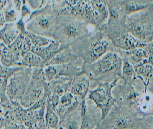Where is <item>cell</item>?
Returning <instances> with one entry per match:
<instances>
[{"label": "cell", "mask_w": 153, "mask_h": 129, "mask_svg": "<svg viewBox=\"0 0 153 129\" xmlns=\"http://www.w3.org/2000/svg\"><path fill=\"white\" fill-rule=\"evenodd\" d=\"M123 58L117 52H110L90 64H83L81 73L91 80L90 88L99 83L122 79Z\"/></svg>", "instance_id": "obj_1"}, {"label": "cell", "mask_w": 153, "mask_h": 129, "mask_svg": "<svg viewBox=\"0 0 153 129\" xmlns=\"http://www.w3.org/2000/svg\"><path fill=\"white\" fill-rule=\"evenodd\" d=\"M73 53L83 60V64H90L110 52L118 53L119 49L102 29L94 30L90 35L71 46Z\"/></svg>", "instance_id": "obj_2"}, {"label": "cell", "mask_w": 153, "mask_h": 129, "mask_svg": "<svg viewBox=\"0 0 153 129\" xmlns=\"http://www.w3.org/2000/svg\"><path fill=\"white\" fill-rule=\"evenodd\" d=\"M88 23L70 14H59L55 18L52 39L61 44L71 46L85 38L92 31Z\"/></svg>", "instance_id": "obj_3"}, {"label": "cell", "mask_w": 153, "mask_h": 129, "mask_svg": "<svg viewBox=\"0 0 153 129\" xmlns=\"http://www.w3.org/2000/svg\"><path fill=\"white\" fill-rule=\"evenodd\" d=\"M126 30L145 44L153 40V4L140 11L126 16L123 22Z\"/></svg>", "instance_id": "obj_4"}, {"label": "cell", "mask_w": 153, "mask_h": 129, "mask_svg": "<svg viewBox=\"0 0 153 129\" xmlns=\"http://www.w3.org/2000/svg\"><path fill=\"white\" fill-rule=\"evenodd\" d=\"M96 129H140V117L137 112L115 104Z\"/></svg>", "instance_id": "obj_5"}, {"label": "cell", "mask_w": 153, "mask_h": 129, "mask_svg": "<svg viewBox=\"0 0 153 129\" xmlns=\"http://www.w3.org/2000/svg\"><path fill=\"white\" fill-rule=\"evenodd\" d=\"M56 13L52 5L48 3L30 15L26 22L27 31L52 39Z\"/></svg>", "instance_id": "obj_6"}, {"label": "cell", "mask_w": 153, "mask_h": 129, "mask_svg": "<svg viewBox=\"0 0 153 129\" xmlns=\"http://www.w3.org/2000/svg\"><path fill=\"white\" fill-rule=\"evenodd\" d=\"M100 29L117 49L128 51L146 45V44L140 41L128 32L123 22L107 21Z\"/></svg>", "instance_id": "obj_7"}, {"label": "cell", "mask_w": 153, "mask_h": 129, "mask_svg": "<svg viewBox=\"0 0 153 129\" xmlns=\"http://www.w3.org/2000/svg\"><path fill=\"white\" fill-rule=\"evenodd\" d=\"M145 88L144 83L138 79L131 83L117 84L112 91L116 105L131 109L138 113Z\"/></svg>", "instance_id": "obj_8"}, {"label": "cell", "mask_w": 153, "mask_h": 129, "mask_svg": "<svg viewBox=\"0 0 153 129\" xmlns=\"http://www.w3.org/2000/svg\"><path fill=\"white\" fill-rule=\"evenodd\" d=\"M119 80L111 82L98 83L95 88L90 89L88 94L87 98L93 101L97 107L102 111V120L116 104L112 91Z\"/></svg>", "instance_id": "obj_9"}, {"label": "cell", "mask_w": 153, "mask_h": 129, "mask_svg": "<svg viewBox=\"0 0 153 129\" xmlns=\"http://www.w3.org/2000/svg\"><path fill=\"white\" fill-rule=\"evenodd\" d=\"M45 68H33L32 77L25 92L20 99V104L25 108L31 107L43 94L44 84L46 81Z\"/></svg>", "instance_id": "obj_10"}, {"label": "cell", "mask_w": 153, "mask_h": 129, "mask_svg": "<svg viewBox=\"0 0 153 129\" xmlns=\"http://www.w3.org/2000/svg\"><path fill=\"white\" fill-rule=\"evenodd\" d=\"M32 72V68L24 67L10 78L7 90L10 101H20L31 80Z\"/></svg>", "instance_id": "obj_11"}, {"label": "cell", "mask_w": 153, "mask_h": 129, "mask_svg": "<svg viewBox=\"0 0 153 129\" xmlns=\"http://www.w3.org/2000/svg\"><path fill=\"white\" fill-rule=\"evenodd\" d=\"M0 129H27L18 118L7 95H0Z\"/></svg>", "instance_id": "obj_12"}, {"label": "cell", "mask_w": 153, "mask_h": 129, "mask_svg": "<svg viewBox=\"0 0 153 129\" xmlns=\"http://www.w3.org/2000/svg\"><path fill=\"white\" fill-rule=\"evenodd\" d=\"M82 123L80 129H96L102 120L101 110L93 101L88 99L81 103Z\"/></svg>", "instance_id": "obj_13"}, {"label": "cell", "mask_w": 153, "mask_h": 129, "mask_svg": "<svg viewBox=\"0 0 153 129\" xmlns=\"http://www.w3.org/2000/svg\"><path fill=\"white\" fill-rule=\"evenodd\" d=\"M71 47L68 45L61 44L59 42L53 39L51 44L42 47L33 46L31 51L42 58L45 65L52 59L58 53L67 47Z\"/></svg>", "instance_id": "obj_14"}, {"label": "cell", "mask_w": 153, "mask_h": 129, "mask_svg": "<svg viewBox=\"0 0 153 129\" xmlns=\"http://www.w3.org/2000/svg\"><path fill=\"white\" fill-rule=\"evenodd\" d=\"M90 83L89 77L85 73H81L72 80L70 92L74 96L80 97L82 100H85L90 90Z\"/></svg>", "instance_id": "obj_15"}, {"label": "cell", "mask_w": 153, "mask_h": 129, "mask_svg": "<svg viewBox=\"0 0 153 129\" xmlns=\"http://www.w3.org/2000/svg\"><path fill=\"white\" fill-rule=\"evenodd\" d=\"M46 106L36 110H28L24 125L29 129H47L45 112Z\"/></svg>", "instance_id": "obj_16"}, {"label": "cell", "mask_w": 153, "mask_h": 129, "mask_svg": "<svg viewBox=\"0 0 153 129\" xmlns=\"http://www.w3.org/2000/svg\"><path fill=\"white\" fill-rule=\"evenodd\" d=\"M72 63H83V60L78 57L71 50V47H67L58 53L52 59L47 62L45 67L50 65H61Z\"/></svg>", "instance_id": "obj_17"}, {"label": "cell", "mask_w": 153, "mask_h": 129, "mask_svg": "<svg viewBox=\"0 0 153 129\" xmlns=\"http://www.w3.org/2000/svg\"><path fill=\"white\" fill-rule=\"evenodd\" d=\"M123 15L126 17L142 10L153 4V0H118Z\"/></svg>", "instance_id": "obj_18"}, {"label": "cell", "mask_w": 153, "mask_h": 129, "mask_svg": "<svg viewBox=\"0 0 153 129\" xmlns=\"http://www.w3.org/2000/svg\"><path fill=\"white\" fill-rule=\"evenodd\" d=\"M145 47L136 48L130 51L119 50V53L122 58L128 60L135 68L148 63V54Z\"/></svg>", "instance_id": "obj_19"}, {"label": "cell", "mask_w": 153, "mask_h": 129, "mask_svg": "<svg viewBox=\"0 0 153 129\" xmlns=\"http://www.w3.org/2000/svg\"><path fill=\"white\" fill-rule=\"evenodd\" d=\"M73 79L67 77H59L48 82L52 94L61 97L67 92L70 91Z\"/></svg>", "instance_id": "obj_20"}, {"label": "cell", "mask_w": 153, "mask_h": 129, "mask_svg": "<svg viewBox=\"0 0 153 129\" xmlns=\"http://www.w3.org/2000/svg\"><path fill=\"white\" fill-rule=\"evenodd\" d=\"M82 123L81 104L59 122V129H80Z\"/></svg>", "instance_id": "obj_21"}, {"label": "cell", "mask_w": 153, "mask_h": 129, "mask_svg": "<svg viewBox=\"0 0 153 129\" xmlns=\"http://www.w3.org/2000/svg\"><path fill=\"white\" fill-rule=\"evenodd\" d=\"M83 64V63H72L56 65L57 73L56 78L64 77L73 79L81 74Z\"/></svg>", "instance_id": "obj_22"}, {"label": "cell", "mask_w": 153, "mask_h": 129, "mask_svg": "<svg viewBox=\"0 0 153 129\" xmlns=\"http://www.w3.org/2000/svg\"><path fill=\"white\" fill-rule=\"evenodd\" d=\"M23 68L24 67L20 66L6 67L1 65L0 95H7V87L10 78L16 73Z\"/></svg>", "instance_id": "obj_23"}, {"label": "cell", "mask_w": 153, "mask_h": 129, "mask_svg": "<svg viewBox=\"0 0 153 129\" xmlns=\"http://www.w3.org/2000/svg\"><path fill=\"white\" fill-rule=\"evenodd\" d=\"M19 34L16 23H7L1 30L0 39L2 43L9 46L16 39Z\"/></svg>", "instance_id": "obj_24"}, {"label": "cell", "mask_w": 153, "mask_h": 129, "mask_svg": "<svg viewBox=\"0 0 153 129\" xmlns=\"http://www.w3.org/2000/svg\"><path fill=\"white\" fill-rule=\"evenodd\" d=\"M17 66L33 69L35 68H45V64L42 58L32 51L22 57Z\"/></svg>", "instance_id": "obj_25"}, {"label": "cell", "mask_w": 153, "mask_h": 129, "mask_svg": "<svg viewBox=\"0 0 153 129\" xmlns=\"http://www.w3.org/2000/svg\"><path fill=\"white\" fill-rule=\"evenodd\" d=\"M1 63L6 67L17 66L18 62L11 49L1 42Z\"/></svg>", "instance_id": "obj_26"}, {"label": "cell", "mask_w": 153, "mask_h": 129, "mask_svg": "<svg viewBox=\"0 0 153 129\" xmlns=\"http://www.w3.org/2000/svg\"><path fill=\"white\" fill-rule=\"evenodd\" d=\"M137 79H139L146 87L153 78V66L149 63L145 64L135 68Z\"/></svg>", "instance_id": "obj_27"}, {"label": "cell", "mask_w": 153, "mask_h": 129, "mask_svg": "<svg viewBox=\"0 0 153 129\" xmlns=\"http://www.w3.org/2000/svg\"><path fill=\"white\" fill-rule=\"evenodd\" d=\"M122 58V79L123 82L131 83L137 79L135 67L126 58Z\"/></svg>", "instance_id": "obj_28"}, {"label": "cell", "mask_w": 153, "mask_h": 129, "mask_svg": "<svg viewBox=\"0 0 153 129\" xmlns=\"http://www.w3.org/2000/svg\"><path fill=\"white\" fill-rule=\"evenodd\" d=\"M45 121L47 129H59V117L52 108L48 100L46 103Z\"/></svg>", "instance_id": "obj_29"}, {"label": "cell", "mask_w": 153, "mask_h": 129, "mask_svg": "<svg viewBox=\"0 0 153 129\" xmlns=\"http://www.w3.org/2000/svg\"><path fill=\"white\" fill-rule=\"evenodd\" d=\"M25 36L29 38L33 44V46L37 47L46 46L51 44L53 39L28 31L27 32Z\"/></svg>", "instance_id": "obj_30"}, {"label": "cell", "mask_w": 153, "mask_h": 129, "mask_svg": "<svg viewBox=\"0 0 153 129\" xmlns=\"http://www.w3.org/2000/svg\"><path fill=\"white\" fill-rule=\"evenodd\" d=\"M25 35L20 33L16 39L9 46V47L11 49L13 53L15 55L16 59L17 61V64L20 62L22 59L21 55V49H22V44L25 39Z\"/></svg>", "instance_id": "obj_31"}, {"label": "cell", "mask_w": 153, "mask_h": 129, "mask_svg": "<svg viewBox=\"0 0 153 129\" xmlns=\"http://www.w3.org/2000/svg\"><path fill=\"white\" fill-rule=\"evenodd\" d=\"M140 129H153V114L140 117Z\"/></svg>", "instance_id": "obj_32"}, {"label": "cell", "mask_w": 153, "mask_h": 129, "mask_svg": "<svg viewBox=\"0 0 153 129\" xmlns=\"http://www.w3.org/2000/svg\"><path fill=\"white\" fill-rule=\"evenodd\" d=\"M3 12L7 23H13L17 19V11L15 9H10Z\"/></svg>", "instance_id": "obj_33"}, {"label": "cell", "mask_w": 153, "mask_h": 129, "mask_svg": "<svg viewBox=\"0 0 153 129\" xmlns=\"http://www.w3.org/2000/svg\"><path fill=\"white\" fill-rule=\"evenodd\" d=\"M33 45L31 40L28 37L25 36L23 41L21 49V55L22 57L31 52Z\"/></svg>", "instance_id": "obj_34"}, {"label": "cell", "mask_w": 153, "mask_h": 129, "mask_svg": "<svg viewBox=\"0 0 153 129\" xmlns=\"http://www.w3.org/2000/svg\"><path fill=\"white\" fill-rule=\"evenodd\" d=\"M61 97L57 95L52 94L51 96L48 98V102L50 103L52 108L55 111L59 106L60 103Z\"/></svg>", "instance_id": "obj_35"}, {"label": "cell", "mask_w": 153, "mask_h": 129, "mask_svg": "<svg viewBox=\"0 0 153 129\" xmlns=\"http://www.w3.org/2000/svg\"><path fill=\"white\" fill-rule=\"evenodd\" d=\"M148 54V63L153 66V40L145 46Z\"/></svg>", "instance_id": "obj_36"}, {"label": "cell", "mask_w": 153, "mask_h": 129, "mask_svg": "<svg viewBox=\"0 0 153 129\" xmlns=\"http://www.w3.org/2000/svg\"><path fill=\"white\" fill-rule=\"evenodd\" d=\"M14 7L12 0H1V11H5Z\"/></svg>", "instance_id": "obj_37"}, {"label": "cell", "mask_w": 153, "mask_h": 129, "mask_svg": "<svg viewBox=\"0 0 153 129\" xmlns=\"http://www.w3.org/2000/svg\"><path fill=\"white\" fill-rule=\"evenodd\" d=\"M17 28L20 33L25 36L27 30L26 28V24L24 22L23 19H20L18 22L16 23Z\"/></svg>", "instance_id": "obj_38"}, {"label": "cell", "mask_w": 153, "mask_h": 129, "mask_svg": "<svg viewBox=\"0 0 153 129\" xmlns=\"http://www.w3.org/2000/svg\"><path fill=\"white\" fill-rule=\"evenodd\" d=\"M20 11H21V19H24V18L26 16L31 14V10H30V9L25 4L23 5L22 7H21Z\"/></svg>", "instance_id": "obj_39"}, {"label": "cell", "mask_w": 153, "mask_h": 129, "mask_svg": "<svg viewBox=\"0 0 153 129\" xmlns=\"http://www.w3.org/2000/svg\"><path fill=\"white\" fill-rule=\"evenodd\" d=\"M7 23L4 17V14L1 11V20H0V26L1 28L4 27V25Z\"/></svg>", "instance_id": "obj_40"}]
</instances>
